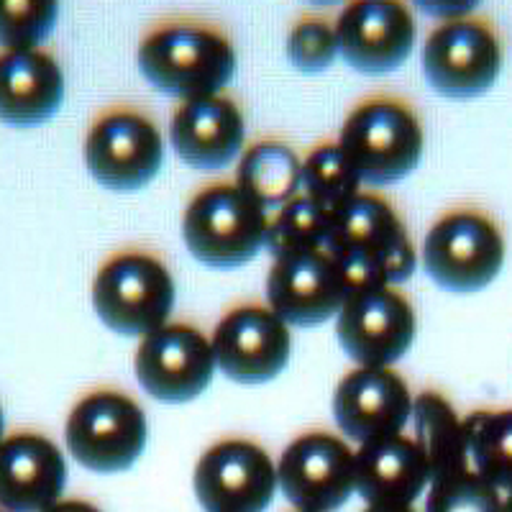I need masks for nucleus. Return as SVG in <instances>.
<instances>
[{
	"mask_svg": "<svg viewBox=\"0 0 512 512\" xmlns=\"http://www.w3.org/2000/svg\"><path fill=\"white\" fill-rule=\"evenodd\" d=\"M425 512H507L510 495L497 492L472 469L428 482Z\"/></svg>",
	"mask_w": 512,
	"mask_h": 512,
	"instance_id": "nucleus-28",
	"label": "nucleus"
},
{
	"mask_svg": "<svg viewBox=\"0 0 512 512\" xmlns=\"http://www.w3.org/2000/svg\"><path fill=\"white\" fill-rule=\"evenodd\" d=\"M333 218L326 210H320L313 200L297 195L277 213L267 218V236L264 249L272 259L290 254H305V251L328 249L331 244Z\"/></svg>",
	"mask_w": 512,
	"mask_h": 512,
	"instance_id": "nucleus-26",
	"label": "nucleus"
},
{
	"mask_svg": "<svg viewBox=\"0 0 512 512\" xmlns=\"http://www.w3.org/2000/svg\"><path fill=\"white\" fill-rule=\"evenodd\" d=\"M149 441V423L139 402L113 387L82 395L64 423V446L93 474L128 472Z\"/></svg>",
	"mask_w": 512,
	"mask_h": 512,
	"instance_id": "nucleus-8",
	"label": "nucleus"
},
{
	"mask_svg": "<svg viewBox=\"0 0 512 512\" xmlns=\"http://www.w3.org/2000/svg\"><path fill=\"white\" fill-rule=\"evenodd\" d=\"M274 466L277 489L297 512H336L354 495V448L328 431L297 436Z\"/></svg>",
	"mask_w": 512,
	"mask_h": 512,
	"instance_id": "nucleus-15",
	"label": "nucleus"
},
{
	"mask_svg": "<svg viewBox=\"0 0 512 512\" xmlns=\"http://www.w3.org/2000/svg\"><path fill=\"white\" fill-rule=\"evenodd\" d=\"M218 372L236 384H267L290 364V326L267 303H241L223 313L210 336Z\"/></svg>",
	"mask_w": 512,
	"mask_h": 512,
	"instance_id": "nucleus-14",
	"label": "nucleus"
},
{
	"mask_svg": "<svg viewBox=\"0 0 512 512\" xmlns=\"http://www.w3.org/2000/svg\"><path fill=\"white\" fill-rule=\"evenodd\" d=\"M333 21L338 54L361 75H390L413 54L418 24L400 0H356Z\"/></svg>",
	"mask_w": 512,
	"mask_h": 512,
	"instance_id": "nucleus-16",
	"label": "nucleus"
},
{
	"mask_svg": "<svg viewBox=\"0 0 512 512\" xmlns=\"http://www.w3.org/2000/svg\"><path fill=\"white\" fill-rule=\"evenodd\" d=\"M354 280L331 249L272 259L267 305L290 328H315L336 318Z\"/></svg>",
	"mask_w": 512,
	"mask_h": 512,
	"instance_id": "nucleus-12",
	"label": "nucleus"
},
{
	"mask_svg": "<svg viewBox=\"0 0 512 512\" xmlns=\"http://www.w3.org/2000/svg\"><path fill=\"white\" fill-rule=\"evenodd\" d=\"M364 190L356 169L338 149L336 141H320L303 159L300 169V195L313 200L328 216H336L338 210Z\"/></svg>",
	"mask_w": 512,
	"mask_h": 512,
	"instance_id": "nucleus-25",
	"label": "nucleus"
},
{
	"mask_svg": "<svg viewBox=\"0 0 512 512\" xmlns=\"http://www.w3.org/2000/svg\"><path fill=\"white\" fill-rule=\"evenodd\" d=\"M136 382L164 405L198 400L216 377V356L210 338L192 323H164L139 341L134 356Z\"/></svg>",
	"mask_w": 512,
	"mask_h": 512,
	"instance_id": "nucleus-11",
	"label": "nucleus"
},
{
	"mask_svg": "<svg viewBox=\"0 0 512 512\" xmlns=\"http://www.w3.org/2000/svg\"><path fill=\"white\" fill-rule=\"evenodd\" d=\"M64 103V70L47 47L0 49V123L36 128L52 121Z\"/></svg>",
	"mask_w": 512,
	"mask_h": 512,
	"instance_id": "nucleus-20",
	"label": "nucleus"
},
{
	"mask_svg": "<svg viewBox=\"0 0 512 512\" xmlns=\"http://www.w3.org/2000/svg\"><path fill=\"white\" fill-rule=\"evenodd\" d=\"M300 169L303 159L295 152V146L285 139L267 136L241 152L233 185L254 200L269 218L300 195Z\"/></svg>",
	"mask_w": 512,
	"mask_h": 512,
	"instance_id": "nucleus-22",
	"label": "nucleus"
},
{
	"mask_svg": "<svg viewBox=\"0 0 512 512\" xmlns=\"http://www.w3.org/2000/svg\"><path fill=\"white\" fill-rule=\"evenodd\" d=\"M418 259L441 290L472 295L500 277L505 267V233L479 205H459L433 221Z\"/></svg>",
	"mask_w": 512,
	"mask_h": 512,
	"instance_id": "nucleus-5",
	"label": "nucleus"
},
{
	"mask_svg": "<svg viewBox=\"0 0 512 512\" xmlns=\"http://www.w3.org/2000/svg\"><path fill=\"white\" fill-rule=\"evenodd\" d=\"M0 512H6V510H0Z\"/></svg>",
	"mask_w": 512,
	"mask_h": 512,
	"instance_id": "nucleus-33",
	"label": "nucleus"
},
{
	"mask_svg": "<svg viewBox=\"0 0 512 512\" xmlns=\"http://www.w3.org/2000/svg\"><path fill=\"white\" fill-rule=\"evenodd\" d=\"M169 144L177 157L200 172H218L241 157L246 118L228 90L180 100L169 118Z\"/></svg>",
	"mask_w": 512,
	"mask_h": 512,
	"instance_id": "nucleus-18",
	"label": "nucleus"
},
{
	"mask_svg": "<svg viewBox=\"0 0 512 512\" xmlns=\"http://www.w3.org/2000/svg\"><path fill=\"white\" fill-rule=\"evenodd\" d=\"M93 308L108 331L144 338L169 323L177 285L162 256L149 249H118L93 277Z\"/></svg>",
	"mask_w": 512,
	"mask_h": 512,
	"instance_id": "nucleus-4",
	"label": "nucleus"
},
{
	"mask_svg": "<svg viewBox=\"0 0 512 512\" xmlns=\"http://www.w3.org/2000/svg\"><path fill=\"white\" fill-rule=\"evenodd\" d=\"M428 489V466L405 433L354 448V495L367 507H410Z\"/></svg>",
	"mask_w": 512,
	"mask_h": 512,
	"instance_id": "nucleus-21",
	"label": "nucleus"
},
{
	"mask_svg": "<svg viewBox=\"0 0 512 512\" xmlns=\"http://www.w3.org/2000/svg\"><path fill=\"white\" fill-rule=\"evenodd\" d=\"M336 144L361 185L372 190L395 185L415 172L425 152V128L410 100L377 93L351 108Z\"/></svg>",
	"mask_w": 512,
	"mask_h": 512,
	"instance_id": "nucleus-2",
	"label": "nucleus"
},
{
	"mask_svg": "<svg viewBox=\"0 0 512 512\" xmlns=\"http://www.w3.org/2000/svg\"><path fill=\"white\" fill-rule=\"evenodd\" d=\"M59 3L49 0H0V49H39L59 24Z\"/></svg>",
	"mask_w": 512,
	"mask_h": 512,
	"instance_id": "nucleus-27",
	"label": "nucleus"
},
{
	"mask_svg": "<svg viewBox=\"0 0 512 512\" xmlns=\"http://www.w3.org/2000/svg\"><path fill=\"white\" fill-rule=\"evenodd\" d=\"M6 438V413H3V405H0V441Z\"/></svg>",
	"mask_w": 512,
	"mask_h": 512,
	"instance_id": "nucleus-32",
	"label": "nucleus"
},
{
	"mask_svg": "<svg viewBox=\"0 0 512 512\" xmlns=\"http://www.w3.org/2000/svg\"><path fill=\"white\" fill-rule=\"evenodd\" d=\"M144 80L177 100L228 90L239 54L223 26L192 16L162 18L144 31L136 49Z\"/></svg>",
	"mask_w": 512,
	"mask_h": 512,
	"instance_id": "nucleus-1",
	"label": "nucleus"
},
{
	"mask_svg": "<svg viewBox=\"0 0 512 512\" xmlns=\"http://www.w3.org/2000/svg\"><path fill=\"white\" fill-rule=\"evenodd\" d=\"M82 154L100 187L136 192L162 172L164 134L154 116L136 105H111L90 121Z\"/></svg>",
	"mask_w": 512,
	"mask_h": 512,
	"instance_id": "nucleus-9",
	"label": "nucleus"
},
{
	"mask_svg": "<svg viewBox=\"0 0 512 512\" xmlns=\"http://www.w3.org/2000/svg\"><path fill=\"white\" fill-rule=\"evenodd\" d=\"M44 512H103L98 505H93V502L88 500H80V497H70V500H59L54 502L52 507H47Z\"/></svg>",
	"mask_w": 512,
	"mask_h": 512,
	"instance_id": "nucleus-30",
	"label": "nucleus"
},
{
	"mask_svg": "<svg viewBox=\"0 0 512 512\" xmlns=\"http://www.w3.org/2000/svg\"><path fill=\"white\" fill-rule=\"evenodd\" d=\"M461 431L469 469L487 479L497 492L510 495V410H474L461 418Z\"/></svg>",
	"mask_w": 512,
	"mask_h": 512,
	"instance_id": "nucleus-24",
	"label": "nucleus"
},
{
	"mask_svg": "<svg viewBox=\"0 0 512 512\" xmlns=\"http://www.w3.org/2000/svg\"><path fill=\"white\" fill-rule=\"evenodd\" d=\"M502 62L505 44L495 18L474 8L441 21L423 44L425 82L451 100L487 93L500 77Z\"/></svg>",
	"mask_w": 512,
	"mask_h": 512,
	"instance_id": "nucleus-7",
	"label": "nucleus"
},
{
	"mask_svg": "<svg viewBox=\"0 0 512 512\" xmlns=\"http://www.w3.org/2000/svg\"><path fill=\"white\" fill-rule=\"evenodd\" d=\"M410 420L415 425L413 441L418 443L425 466H428V482L469 469L461 418L441 392L425 390L413 395Z\"/></svg>",
	"mask_w": 512,
	"mask_h": 512,
	"instance_id": "nucleus-23",
	"label": "nucleus"
},
{
	"mask_svg": "<svg viewBox=\"0 0 512 512\" xmlns=\"http://www.w3.org/2000/svg\"><path fill=\"white\" fill-rule=\"evenodd\" d=\"M364 512H415V507H367Z\"/></svg>",
	"mask_w": 512,
	"mask_h": 512,
	"instance_id": "nucleus-31",
	"label": "nucleus"
},
{
	"mask_svg": "<svg viewBox=\"0 0 512 512\" xmlns=\"http://www.w3.org/2000/svg\"><path fill=\"white\" fill-rule=\"evenodd\" d=\"M295 512H297V510H295Z\"/></svg>",
	"mask_w": 512,
	"mask_h": 512,
	"instance_id": "nucleus-34",
	"label": "nucleus"
},
{
	"mask_svg": "<svg viewBox=\"0 0 512 512\" xmlns=\"http://www.w3.org/2000/svg\"><path fill=\"white\" fill-rule=\"evenodd\" d=\"M267 213L233 180L200 187L182 213V241L210 269H239L264 251Z\"/></svg>",
	"mask_w": 512,
	"mask_h": 512,
	"instance_id": "nucleus-6",
	"label": "nucleus"
},
{
	"mask_svg": "<svg viewBox=\"0 0 512 512\" xmlns=\"http://www.w3.org/2000/svg\"><path fill=\"white\" fill-rule=\"evenodd\" d=\"M418 315L405 292L361 282L336 313V338L356 367H392L413 349Z\"/></svg>",
	"mask_w": 512,
	"mask_h": 512,
	"instance_id": "nucleus-10",
	"label": "nucleus"
},
{
	"mask_svg": "<svg viewBox=\"0 0 512 512\" xmlns=\"http://www.w3.org/2000/svg\"><path fill=\"white\" fill-rule=\"evenodd\" d=\"M192 489L205 512H267L277 492V466L249 438H223L195 464Z\"/></svg>",
	"mask_w": 512,
	"mask_h": 512,
	"instance_id": "nucleus-13",
	"label": "nucleus"
},
{
	"mask_svg": "<svg viewBox=\"0 0 512 512\" xmlns=\"http://www.w3.org/2000/svg\"><path fill=\"white\" fill-rule=\"evenodd\" d=\"M285 52L292 67L305 75L326 72L338 57L336 21L323 13H308L297 18L287 31Z\"/></svg>",
	"mask_w": 512,
	"mask_h": 512,
	"instance_id": "nucleus-29",
	"label": "nucleus"
},
{
	"mask_svg": "<svg viewBox=\"0 0 512 512\" xmlns=\"http://www.w3.org/2000/svg\"><path fill=\"white\" fill-rule=\"evenodd\" d=\"M328 249L346 264L354 285L400 287L418 267L408 226L392 200L377 190H361L333 216Z\"/></svg>",
	"mask_w": 512,
	"mask_h": 512,
	"instance_id": "nucleus-3",
	"label": "nucleus"
},
{
	"mask_svg": "<svg viewBox=\"0 0 512 512\" xmlns=\"http://www.w3.org/2000/svg\"><path fill=\"white\" fill-rule=\"evenodd\" d=\"M64 489L67 461L52 438L18 431L0 441V510L44 512Z\"/></svg>",
	"mask_w": 512,
	"mask_h": 512,
	"instance_id": "nucleus-19",
	"label": "nucleus"
},
{
	"mask_svg": "<svg viewBox=\"0 0 512 512\" xmlns=\"http://www.w3.org/2000/svg\"><path fill=\"white\" fill-rule=\"evenodd\" d=\"M333 420L356 446L400 436L413 415V392L392 367H356L333 392Z\"/></svg>",
	"mask_w": 512,
	"mask_h": 512,
	"instance_id": "nucleus-17",
	"label": "nucleus"
}]
</instances>
